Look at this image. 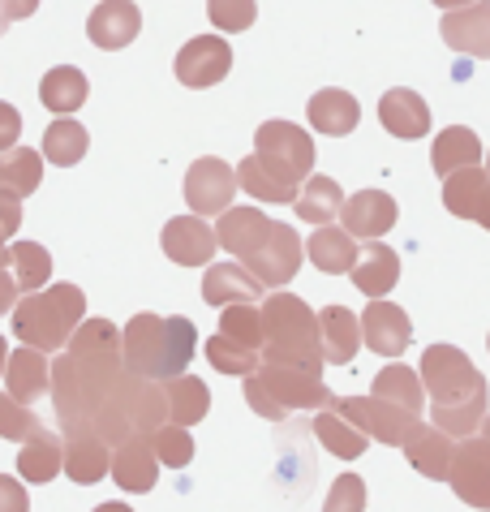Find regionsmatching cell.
Masks as SVG:
<instances>
[{
    "label": "cell",
    "mask_w": 490,
    "mask_h": 512,
    "mask_svg": "<svg viewBox=\"0 0 490 512\" xmlns=\"http://www.w3.org/2000/svg\"><path fill=\"white\" fill-rule=\"evenodd\" d=\"M61 469H65V444L52 431H39L31 444H22V452H18L22 482H35L39 487V482H52Z\"/></svg>",
    "instance_id": "e575fe53"
},
{
    "label": "cell",
    "mask_w": 490,
    "mask_h": 512,
    "mask_svg": "<svg viewBox=\"0 0 490 512\" xmlns=\"http://www.w3.org/2000/svg\"><path fill=\"white\" fill-rule=\"evenodd\" d=\"M22 134V112L13 104H0V151H13Z\"/></svg>",
    "instance_id": "7dc6e473"
},
{
    "label": "cell",
    "mask_w": 490,
    "mask_h": 512,
    "mask_svg": "<svg viewBox=\"0 0 490 512\" xmlns=\"http://www.w3.org/2000/svg\"><path fill=\"white\" fill-rule=\"evenodd\" d=\"M293 207H297V216H301V220H310L314 229H323V224L340 220L344 190H340V181H331V177H323V173H310L306 181H301V190H297V198H293Z\"/></svg>",
    "instance_id": "1f68e13d"
},
{
    "label": "cell",
    "mask_w": 490,
    "mask_h": 512,
    "mask_svg": "<svg viewBox=\"0 0 490 512\" xmlns=\"http://www.w3.org/2000/svg\"><path fill=\"white\" fill-rule=\"evenodd\" d=\"M478 435H482V439H490V414L482 418V426H478Z\"/></svg>",
    "instance_id": "6f0895ef"
},
{
    "label": "cell",
    "mask_w": 490,
    "mask_h": 512,
    "mask_svg": "<svg viewBox=\"0 0 490 512\" xmlns=\"http://www.w3.org/2000/svg\"><path fill=\"white\" fill-rule=\"evenodd\" d=\"M207 18L220 26L224 35H241V31H250L254 26L258 5L254 0H207Z\"/></svg>",
    "instance_id": "ee69618b"
},
{
    "label": "cell",
    "mask_w": 490,
    "mask_h": 512,
    "mask_svg": "<svg viewBox=\"0 0 490 512\" xmlns=\"http://www.w3.org/2000/svg\"><path fill=\"white\" fill-rule=\"evenodd\" d=\"M422 388L430 396V426H439L452 439L478 435L482 418L490 414V388L486 375L473 366V358L456 345H426L422 353Z\"/></svg>",
    "instance_id": "6da1fadb"
},
{
    "label": "cell",
    "mask_w": 490,
    "mask_h": 512,
    "mask_svg": "<svg viewBox=\"0 0 490 512\" xmlns=\"http://www.w3.org/2000/svg\"><path fill=\"white\" fill-rule=\"evenodd\" d=\"M301 250H306V246H301V237H297L293 224L276 220V224H271V237L250 254V259H241V267L258 284H263V289H284V284L301 272V259H306Z\"/></svg>",
    "instance_id": "ba28073f"
},
{
    "label": "cell",
    "mask_w": 490,
    "mask_h": 512,
    "mask_svg": "<svg viewBox=\"0 0 490 512\" xmlns=\"http://www.w3.org/2000/svg\"><path fill=\"white\" fill-rule=\"evenodd\" d=\"M306 117H310V125H314L319 134H327V138H344V134H353V130H357V121H362V104H357L349 91L327 87V91H319V95H310Z\"/></svg>",
    "instance_id": "4316f807"
},
{
    "label": "cell",
    "mask_w": 490,
    "mask_h": 512,
    "mask_svg": "<svg viewBox=\"0 0 490 512\" xmlns=\"http://www.w3.org/2000/svg\"><path fill=\"white\" fill-rule=\"evenodd\" d=\"M207 362H211L220 375H237V379H245V375L258 371V353L245 349V345H237V340L220 336V332L207 340Z\"/></svg>",
    "instance_id": "ab89813d"
},
{
    "label": "cell",
    "mask_w": 490,
    "mask_h": 512,
    "mask_svg": "<svg viewBox=\"0 0 490 512\" xmlns=\"http://www.w3.org/2000/svg\"><path fill=\"white\" fill-rule=\"evenodd\" d=\"M482 138L469 130V125H452V130L435 134V142H430V168L448 181L452 173H460V168H478L482 164Z\"/></svg>",
    "instance_id": "484cf974"
},
{
    "label": "cell",
    "mask_w": 490,
    "mask_h": 512,
    "mask_svg": "<svg viewBox=\"0 0 490 512\" xmlns=\"http://www.w3.org/2000/svg\"><path fill=\"white\" fill-rule=\"evenodd\" d=\"M448 487L460 495V504L490 512V439H482V435L460 439Z\"/></svg>",
    "instance_id": "30bf717a"
},
{
    "label": "cell",
    "mask_w": 490,
    "mask_h": 512,
    "mask_svg": "<svg viewBox=\"0 0 490 512\" xmlns=\"http://www.w3.org/2000/svg\"><path fill=\"white\" fill-rule=\"evenodd\" d=\"M82 319H86V293L78 284H52V289L26 293L13 306V336L26 349L56 353L69 345V336L78 332Z\"/></svg>",
    "instance_id": "277c9868"
},
{
    "label": "cell",
    "mask_w": 490,
    "mask_h": 512,
    "mask_svg": "<svg viewBox=\"0 0 490 512\" xmlns=\"http://www.w3.org/2000/svg\"><path fill=\"white\" fill-rule=\"evenodd\" d=\"M486 190H490L486 168H460V173H452L448 181H443V207L460 220H478V207H482Z\"/></svg>",
    "instance_id": "8d00e7d4"
},
{
    "label": "cell",
    "mask_w": 490,
    "mask_h": 512,
    "mask_svg": "<svg viewBox=\"0 0 490 512\" xmlns=\"http://www.w3.org/2000/svg\"><path fill=\"white\" fill-rule=\"evenodd\" d=\"M473 224H482V229L490 233V190H486V198H482V207H478V220Z\"/></svg>",
    "instance_id": "816d5d0a"
},
{
    "label": "cell",
    "mask_w": 490,
    "mask_h": 512,
    "mask_svg": "<svg viewBox=\"0 0 490 512\" xmlns=\"http://www.w3.org/2000/svg\"><path fill=\"white\" fill-rule=\"evenodd\" d=\"M323 512H366V482L357 474H340L331 482Z\"/></svg>",
    "instance_id": "f6af8a7d"
},
{
    "label": "cell",
    "mask_w": 490,
    "mask_h": 512,
    "mask_svg": "<svg viewBox=\"0 0 490 512\" xmlns=\"http://www.w3.org/2000/svg\"><path fill=\"white\" fill-rule=\"evenodd\" d=\"M228 69H233V48L220 35H198L177 52V82H185L194 91H207L215 82H224Z\"/></svg>",
    "instance_id": "8fae6325"
},
{
    "label": "cell",
    "mask_w": 490,
    "mask_h": 512,
    "mask_svg": "<svg viewBox=\"0 0 490 512\" xmlns=\"http://www.w3.org/2000/svg\"><path fill=\"white\" fill-rule=\"evenodd\" d=\"M405 457H409V465L417 469L422 478H430V482H448V474H452V457H456V439L452 435H443L439 426H417L413 431V439L405 444Z\"/></svg>",
    "instance_id": "cb8c5ba5"
},
{
    "label": "cell",
    "mask_w": 490,
    "mask_h": 512,
    "mask_svg": "<svg viewBox=\"0 0 490 512\" xmlns=\"http://www.w3.org/2000/svg\"><path fill=\"white\" fill-rule=\"evenodd\" d=\"M306 254H310V263L319 267V272L327 276H349L353 272V263H357V241L336 229V224H323V229H314V237L306 241Z\"/></svg>",
    "instance_id": "4dcf8cb0"
},
{
    "label": "cell",
    "mask_w": 490,
    "mask_h": 512,
    "mask_svg": "<svg viewBox=\"0 0 490 512\" xmlns=\"http://www.w3.org/2000/svg\"><path fill=\"white\" fill-rule=\"evenodd\" d=\"M142 31V9L134 0H99L86 18V35H91L95 48L104 52H117V48H129Z\"/></svg>",
    "instance_id": "4fadbf2b"
},
{
    "label": "cell",
    "mask_w": 490,
    "mask_h": 512,
    "mask_svg": "<svg viewBox=\"0 0 490 512\" xmlns=\"http://www.w3.org/2000/svg\"><path fill=\"white\" fill-rule=\"evenodd\" d=\"M194 349H198V332L185 315L160 319L151 310H142L121 332V366L129 375L151 379V383L185 375V366L194 362Z\"/></svg>",
    "instance_id": "7a4b0ae2"
},
{
    "label": "cell",
    "mask_w": 490,
    "mask_h": 512,
    "mask_svg": "<svg viewBox=\"0 0 490 512\" xmlns=\"http://www.w3.org/2000/svg\"><path fill=\"white\" fill-rule=\"evenodd\" d=\"M486 164H490V151H486ZM486 173H490V168H486Z\"/></svg>",
    "instance_id": "680465c9"
},
{
    "label": "cell",
    "mask_w": 490,
    "mask_h": 512,
    "mask_svg": "<svg viewBox=\"0 0 490 512\" xmlns=\"http://www.w3.org/2000/svg\"><path fill=\"white\" fill-rule=\"evenodd\" d=\"M22 229V203L9 194H0V237H13Z\"/></svg>",
    "instance_id": "681fc988"
},
{
    "label": "cell",
    "mask_w": 490,
    "mask_h": 512,
    "mask_svg": "<svg viewBox=\"0 0 490 512\" xmlns=\"http://www.w3.org/2000/svg\"><path fill=\"white\" fill-rule=\"evenodd\" d=\"M379 121H383V130L392 134V138H422L430 130V108H426V99L409 91V87H392L383 99H379Z\"/></svg>",
    "instance_id": "603a6c76"
},
{
    "label": "cell",
    "mask_w": 490,
    "mask_h": 512,
    "mask_svg": "<svg viewBox=\"0 0 490 512\" xmlns=\"http://www.w3.org/2000/svg\"><path fill=\"white\" fill-rule=\"evenodd\" d=\"M396 216H400L396 198L383 194V190H357L353 198H344V207H340L344 233H349V237H370V241H379L383 233H392Z\"/></svg>",
    "instance_id": "2e32d148"
},
{
    "label": "cell",
    "mask_w": 490,
    "mask_h": 512,
    "mask_svg": "<svg viewBox=\"0 0 490 512\" xmlns=\"http://www.w3.org/2000/svg\"><path fill=\"white\" fill-rule=\"evenodd\" d=\"M43 431V422L35 418L31 405H18L9 392H0V439H13V444H31Z\"/></svg>",
    "instance_id": "7bdbcfd3"
},
{
    "label": "cell",
    "mask_w": 490,
    "mask_h": 512,
    "mask_svg": "<svg viewBox=\"0 0 490 512\" xmlns=\"http://www.w3.org/2000/svg\"><path fill=\"white\" fill-rule=\"evenodd\" d=\"M181 190H185V203H190L194 216H224V211L233 207V194L241 190L237 168H228L224 160H215V155H203V160L190 164Z\"/></svg>",
    "instance_id": "9c48e42d"
},
{
    "label": "cell",
    "mask_w": 490,
    "mask_h": 512,
    "mask_svg": "<svg viewBox=\"0 0 490 512\" xmlns=\"http://www.w3.org/2000/svg\"><path fill=\"white\" fill-rule=\"evenodd\" d=\"M357 323H362V340H366V345L379 353V358H392V362L409 349V340H413L409 315L396 302H383V297H379V302H370Z\"/></svg>",
    "instance_id": "7c38bea8"
},
{
    "label": "cell",
    "mask_w": 490,
    "mask_h": 512,
    "mask_svg": "<svg viewBox=\"0 0 490 512\" xmlns=\"http://www.w3.org/2000/svg\"><path fill=\"white\" fill-rule=\"evenodd\" d=\"M160 246L177 267H203V263H211V254L220 241H215V229L203 216H177V220L164 224Z\"/></svg>",
    "instance_id": "5bb4252c"
},
{
    "label": "cell",
    "mask_w": 490,
    "mask_h": 512,
    "mask_svg": "<svg viewBox=\"0 0 490 512\" xmlns=\"http://www.w3.org/2000/svg\"><path fill=\"white\" fill-rule=\"evenodd\" d=\"M5 362H9V345H5V336H0V375H5Z\"/></svg>",
    "instance_id": "11a10c76"
},
{
    "label": "cell",
    "mask_w": 490,
    "mask_h": 512,
    "mask_svg": "<svg viewBox=\"0 0 490 512\" xmlns=\"http://www.w3.org/2000/svg\"><path fill=\"white\" fill-rule=\"evenodd\" d=\"M263 297V284H258L241 263H215L203 276V302L207 306H254Z\"/></svg>",
    "instance_id": "d4e9b609"
},
{
    "label": "cell",
    "mask_w": 490,
    "mask_h": 512,
    "mask_svg": "<svg viewBox=\"0 0 490 512\" xmlns=\"http://www.w3.org/2000/svg\"><path fill=\"white\" fill-rule=\"evenodd\" d=\"M237 186L258 198V203H293L301 186H284L280 177H271L263 164H258V155H245V160L237 164Z\"/></svg>",
    "instance_id": "f35d334b"
},
{
    "label": "cell",
    "mask_w": 490,
    "mask_h": 512,
    "mask_svg": "<svg viewBox=\"0 0 490 512\" xmlns=\"http://www.w3.org/2000/svg\"><path fill=\"white\" fill-rule=\"evenodd\" d=\"M370 396H379V401L405 409V414H413V418H422V409H426L422 375H417L413 366H405V362L383 366V371L374 375V383H370Z\"/></svg>",
    "instance_id": "83f0119b"
},
{
    "label": "cell",
    "mask_w": 490,
    "mask_h": 512,
    "mask_svg": "<svg viewBox=\"0 0 490 512\" xmlns=\"http://www.w3.org/2000/svg\"><path fill=\"white\" fill-rule=\"evenodd\" d=\"M362 345V323L349 306H323L319 310V349L327 366H349Z\"/></svg>",
    "instance_id": "d6986e66"
},
{
    "label": "cell",
    "mask_w": 490,
    "mask_h": 512,
    "mask_svg": "<svg viewBox=\"0 0 490 512\" xmlns=\"http://www.w3.org/2000/svg\"><path fill=\"white\" fill-rule=\"evenodd\" d=\"M353 289L357 293H366L370 302H379V297H387L396 289V280H400V254L392 246H383V241H370V246L357 254V263H353Z\"/></svg>",
    "instance_id": "7402d4cb"
},
{
    "label": "cell",
    "mask_w": 490,
    "mask_h": 512,
    "mask_svg": "<svg viewBox=\"0 0 490 512\" xmlns=\"http://www.w3.org/2000/svg\"><path fill=\"white\" fill-rule=\"evenodd\" d=\"M331 409H336L349 426H357L366 439H379V444H387V448H405L413 439V431L422 426V418H413V414H405V409L379 401V396H344V401L336 396Z\"/></svg>",
    "instance_id": "52a82bcc"
},
{
    "label": "cell",
    "mask_w": 490,
    "mask_h": 512,
    "mask_svg": "<svg viewBox=\"0 0 490 512\" xmlns=\"http://www.w3.org/2000/svg\"><path fill=\"white\" fill-rule=\"evenodd\" d=\"M112 469V448L99 439L95 431H69L65 439V469L61 474L69 482H78V487H91V482L108 478Z\"/></svg>",
    "instance_id": "44dd1931"
},
{
    "label": "cell",
    "mask_w": 490,
    "mask_h": 512,
    "mask_svg": "<svg viewBox=\"0 0 490 512\" xmlns=\"http://www.w3.org/2000/svg\"><path fill=\"white\" fill-rule=\"evenodd\" d=\"M331 401H336V392L323 383V375H310L301 366L258 362V371L245 375V405L267 422H284L301 409H327Z\"/></svg>",
    "instance_id": "5b68a950"
},
{
    "label": "cell",
    "mask_w": 490,
    "mask_h": 512,
    "mask_svg": "<svg viewBox=\"0 0 490 512\" xmlns=\"http://www.w3.org/2000/svg\"><path fill=\"white\" fill-rule=\"evenodd\" d=\"M439 9H465V5H473V0H435Z\"/></svg>",
    "instance_id": "db71d44e"
},
{
    "label": "cell",
    "mask_w": 490,
    "mask_h": 512,
    "mask_svg": "<svg viewBox=\"0 0 490 512\" xmlns=\"http://www.w3.org/2000/svg\"><path fill=\"white\" fill-rule=\"evenodd\" d=\"M5 388L18 405H35L39 396L52 392V366L39 349H13L5 362Z\"/></svg>",
    "instance_id": "ffe728a7"
},
{
    "label": "cell",
    "mask_w": 490,
    "mask_h": 512,
    "mask_svg": "<svg viewBox=\"0 0 490 512\" xmlns=\"http://www.w3.org/2000/svg\"><path fill=\"white\" fill-rule=\"evenodd\" d=\"M220 336L263 353V315H258V306H224L220 310Z\"/></svg>",
    "instance_id": "60d3db41"
},
{
    "label": "cell",
    "mask_w": 490,
    "mask_h": 512,
    "mask_svg": "<svg viewBox=\"0 0 490 512\" xmlns=\"http://www.w3.org/2000/svg\"><path fill=\"white\" fill-rule=\"evenodd\" d=\"M310 426H314V439H319V444L331 452V457H340V461H357V457L366 452V444H370V439H366L362 431H357V426L344 422L331 405H327V409H319Z\"/></svg>",
    "instance_id": "d590c367"
},
{
    "label": "cell",
    "mask_w": 490,
    "mask_h": 512,
    "mask_svg": "<svg viewBox=\"0 0 490 512\" xmlns=\"http://www.w3.org/2000/svg\"><path fill=\"white\" fill-rule=\"evenodd\" d=\"M43 181V155L31 147H13V151H0V194L9 198H22L35 194Z\"/></svg>",
    "instance_id": "d6a6232c"
},
{
    "label": "cell",
    "mask_w": 490,
    "mask_h": 512,
    "mask_svg": "<svg viewBox=\"0 0 490 512\" xmlns=\"http://www.w3.org/2000/svg\"><path fill=\"white\" fill-rule=\"evenodd\" d=\"M258 315H263V353H258V362L301 366L310 375H323L319 315L297 293H271L258 306Z\"/></svg>",
    "instance_id": "3957f363"
},
{
    "label": "cell",
    "mask_w": 490,
    "mask_h": 512,
    "mask_svg": "<svg viewBox=\"0 0 490 512\" xmlns=\"http://www.w3.org/2000/svg\"><path fill=\"white\" fill-rule=\"evenodd\" d=\"M486 349H490V336H486Z\"/></svg>",
    "instance_id": "91938a15"
},
{
    "label": "cell",
    "mask_w": 490,
    "mask_h": 512,
    "mask_svg": "<svg viewBox=\"0 0 490 512\" xmlns=\"http://www.w3.org/2000/svg\"><path fill=\"white\" fill-rule=\"evenodd\" d=\"M9 276L18 280L22 297L48 289V280H52V254L43 250L39 241H13V246H9Z\"/></svg>",
    "instance_id": "74e56055"
},
{
    "label": "cell",
    "mask_w": 490,
    "mask_h": 512,
    "mask_svg": "<svg viewBox=\"0 0 490 512\" xmlns=\"http://www.w3.org/2000/svg\"><path fill=\"white\" fill-rule=\"evenodd\" d=\"M0 512H31V495L9 474H0Z\"/></svg>",
    "instance_id": "bcb514c9"
},
{
    "label": "cell",
    "mask_w": 490,
    "mask_h": 512,
    "mask_svg": "<svg viewBox=\"0 0 490 512\" xmlns=\"http://www.w3.org/2000/svg\"><path fill=\"white\" fill-rule=\"evenodd\" d=\"M35 9H39V0H0V35L9 31V22L31 18Z\"/></svg>",
    "instance_id": "c3c4849f"
},
{
    "label": "cell",
    "mask_w": 490,
    "mask_h": 512,
    "mask_svg": "<svg viewBox=\"0 0 490 512\" xmlns=\"http://www.w3.org/2000/svg\"><path fill=\"white\" fill-rule=\"evenodd\" d=\"M95 512H134V508H129V504H121V500H108V504H99Z\"/></svg>",
    "instance_id": "f5cc1de1"
},
{
    "label": "cell",
    "mask_w": 490,
    "mask_h": 512,
    "mask_svg": "<svg viewBox=\"0 0 490 512\" xmlns=\"http://www.w3.org/2000/svg\"><path fill=\"white\" fill-rule=\"evenodd\" d=\"M86 95H91V82H86V74L74 69V65H56L39 82L43 108L56 112V117H74V112L86 104Z\"/></svg>",
    "instance_id": "f1b7e54d"
},
{
    "label": "cell",
    "mask_w": 490,
    "mask_h": 512,
    "mask_svg": "<svg viewBox=\"0 0 490 512\" xmlns=\"http://www.w3.org/2000/svg\"><path fill=\"white\" fill-rule=\"evenodd\" d=\"M0 267H9V246H5V237H0Z\"/></svg>",
    "instance_id": "9f6ffc18"
},
{
    "label": "cell",
    "mask_w": 490,
    "mask_h": 512,
    "mask_svg": "<svg viewBox=\"0 0 490 512\" xmlns=\"http://www.w3.org/2000/svg\"><path fill=\"white\" fill-rule=\"evenodd\" d=\"M22 302V289H18V280L9 276V267H0V315H9L13 306Z\"/></svg>",
    "instance_id": "f907efd6"
},
{
    "label": "cell",
    "mask_w": 490,
    "mask_h": 512,
    "mask_svg": "<svg viewBox=\"0 0 490 512\" xmlns=\"http://www.w3.org/2000/svg\"><path fill=\"white\" fill-rule=\"evenodd\" d=\"M164 405H168V422L190 431L194 422L207 418V409H211V388H207V383L198 379V375L164 379Z\"/></svg>",
    "instance_id": "f546056e"
},
{
    "label": "cell",
    "mask_w": 490,
    "mask_h": 512,
    "mask_svg": "<svg viewBox=\"0 0 490 512\" xmlns=\"http://www.w3.org/2000/svg\"><path fill=\"white\" fill-rule=\"evenodd\" d=\"M254 155L284 186H301L314 173V138L293 121H263L254 134Z\"/></svg>",
    "instance_id": "8992f818"
},
{
    "label": "cell",
    "mask_w": 490,
    "mask_h": 512,
    "mask_svg": "<svg viewBox=\"0 0 490 512\" xmlns=\"http://www.w3.org/2000/svg\"><path fill=\"white\" fill-rule=\"evenodd\" d=\"M112 478H117V487L129 491V495H142L155 487V478H160V461H155V448H151V435H129L125 444L112 448Z\"/></svg>",
    "instance_id": "e0dca14e"
},
{
    "label": "cell",
    "mask_w": 490,
    "mask_h": 512,
    "mask_svg": "<svg viewBox=\"0 0 490 512\" xmlns=\"http://www.w3.org/2000/svg\"><path fill=\"white\" fill-rule=\"evenodd\" d=\"M271 216H263L258 207H228L220 224H215V241H220V250L237 254V259H250V254L263 246L271 237Z\"/></svg>",
    "instance_id": "ac0fdd59"
},
{
    "label": "cell",
    "mask_w": 490,
    "mask_h": 512,
    "mask_svg": "<svg viewBox=\"0 0 490 512\" xmlns=\"http://www.w3.org/2000/svg\"><path fill=\"white\" fill-rule=\"evenodd\" d=\"M443 44L460 56H490V0H473L465 9H448L439 22Z\"/></svg>",
    "instance_id": "9a60e30c"
},
{
    "label": "cell",
    "mask_w": 490,
    "mask_h": 512,
    "mask_svg": "<svg viewBox=\"0 0 490 512\" xmlns=\"http://www.w3.org/2000/svg\"><path fill=\"white\" fill-rule=\"evenodd\" d=\"M86 151H91V134H86L74 117H56V121L48 125V134H43V147H39L43 160L56 164V168L82 164Z\"/></svg>",
    "instance_id": "836d02e7"
},
{
    "label": "cell",
    "mask_w": 490,
    "mask_h": 512,
    "mask_svg": "<svg viewBox=\"0 0 490 512\" xmlns=\"http://www.w3.org/2000/svg\"><path fill=\"white\" fill-rule=\"evenodd\" d=\"M151 448H155V461L168 465V469H185L194 461V435L185 431V426H172V422H164L160 431L151 435Z\"/></svg>",
    "instance_id": "b9f144b4"
}]
</instances>
